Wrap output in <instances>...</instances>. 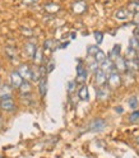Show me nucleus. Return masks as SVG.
I'll use <instances>...</instances> for the list:
<instances>
[{
    "mask_svg": "<svg viewBox=\"0 0 139 158\" xmlns=\"http://www.w3.org/2000/svg\"><path fill=\"white\" fill-rule=\"evenodd\" d=\"M78 96H79V98H81L82 101H88V98H89L88 88L86 85H82L81 89H79V92H78Z\"/></svg>",
    "mask_w": 139,
    "mask_h": 158,
    "instance_id": "6ab92c4d",
    "label": "nucleus"
},
{
    "mask_svg": "<svg viewBox=\"0 0 139 158\" xmlns=\"http://www.w3.org/2000/svg\"><path fill=\"white\" fill-rule=\"evenodd\" d=\"M19 91H21L22 94H29L32 91V88H31V84H29L28 81H23V83L21 84V87H19Z\"/></svg>",
    "mask_w": 139,
    "mask_h": 158,
    "instance_id": "a211bd4d",
    "label": "nucleus"
},
{
    "mask_svg": "<svg viewBox=\"0 0 139 158\" xmlns=\"http://www.w3.org/2000/svg\"><path fill=\"white\" fill-rule=\"evenodd\" d=\"M87 70H86V68L82 65V64H79L77 66V83H84L87 81Z\"/></svg>",
    "mask_w": 139,
    "mask_h": 158,
    "instance_id": "20e7f679",
    "label": "nucleus"
},
{
    "mask_svg": "<svg viewBox=\"0 0 139 158\" xmlns=\"http://www.w3.org/2000/svg\"><path fill=\"white\" fill-rule=\"evenodd\" d=\"M75 84H77V82H69V84H68V93H73L74 92Z\"/></svg>",
    "mask_w": 139,
    "mask_h": 158,
    "instance_id": "2f4dec72",
    "label": "nucleus"
},
{
    "mask_svg": "<svg viewBox=\"0 0 139 158\" xmlns=\"http://www.w3.org/2000/svg\"><path fill=\"white\" fill-rule=\"evenodd\" d=\"M130 123L132 124H138L139 123V111H134L130 115Z\"/></svg>",
    "mask_w": 139,
    "mask_h": 158,
    "instance_id": "c85d7f7f",
    "label": "nucleus"
},
{
    "mask_svg": "<svg viewBox=\"0 0 139 158\" xmlns=\"http://www.w3.org/2000/svg\"><path fill=\"white\" fill-rule=\"evenodd\" d=\"M120 52H121V46L120 45H115L114 47H112V50L110 51V55H108V59H110L111 61H114V60H116V59L120 56Z\"/></svg>",
    "mask_w": 139,
    "mask_h": 158,
    "instance_id": "ddd939ff",
    "label": "nucleus"
},
{
    "mask_svg": "<svg viewBox=\"0 0 139 158\" xmlns=\"http://www.w3.org/2000/svg\"><path fill=\"white\" fill-rule=\"evenodd\" d=\"M125 66L129 72H133V73L139 70V65H138L137 60H125Z\"/></svg>",
    "mask_w": 139,
    "mask_h": 158,
    "instance_id": "2eb2a0df",
    "label": "nucleus"
},
{
    "mask_svg": "<svg viewBox=\"0 0 139 158\" xmlns=\"http://www.w3.org/2000/svg\"><path fill=\"white\" fill-rule=\"evenodd\" d=\"M115 17L117 19H120V21H126V19L130 17V12H129L128 9H120V10H117L115 13Z\"/></svg>",
    "mask_w": 139,
    "mask_h": 158,
    "instance_id": "dca6fc26",
    "label": "nucleus"
},
{
    "mask_svg": "<svg viewBox=\"0 0 139 158\" xmlns=\"http://www.w3.org/2000/svg\"><path fill=\"white\" fill-rule=\"evenodd\" d=\"M96 93H97V98L101 101L108 100V97H110V91H108V88H106V87H100Z\"/></svg>",
    "mask_w": 139,
    "mask_h": 158,
    "instance_id": "9d476101",
    "label": "nucleus"
},
{
    "mask_svg": "<svg viewBox=\"0 0 139 158\" xmlns=\"http://www.w3.org/2000/svg\"><path fill=\"white\" fill-rule=\"evenodd\" d=\"M46 68H47V69H46V73H51V72L54 70V68H55V63H54V61H50Z\"/></svg>",
    "mask_w": 139,
    "mask_h": 158,
    "instance_id": "473e14b6",
    "label": "nucleus"
},
{
    "mask_svg": "<svg viewBox=\"0 0 139 158\" xmlns=\"http://www.w3.org/2000/svg\"><path fill=\"white\" fill-rule=\"evenodd\" d=\"M100 69L105 73V74H111L115 72V65H114V61H111L110 59H106V60L101 64Z\"/></svg>",
    "mask_w": 139,
    "mask_h": 158,
    "instance_id": "423d86ee",
    "label": "nucleus"
},
{
    "mask_svg": "<svg viewBox=\"0 0 139 158\" xmlns=\"http://www.w3.org/2000/svg\"><path fill=\"white\" fill-rule=\"evenodd\" d=\"M6 97H12V87L3 84L0 85V98H6Z\"/></svg>",
    "mask_w": 139,
    "mask_h": 158,
    "instance_id": "f8f14e48",
    "label": "nucleus"
},
{
    "mask_svg": "<svg viewBox=\"0 0 139 158\" xmlns=\"http://www.w3.org/2000/svg\"><path fill=\"white\" fill-rule=\"evenodd\" d=\"M137 142H138V143H139V136H138V138H137Z\"/></svg>",
    "mask_w": 139,
    "mask_h": 158,
    "instance_id": "e433bc0d",
    "label": "nucleus"
},
{
    "mask_svg": "<svg viewBox=\"0 0 139 158\" xmlns=\"http://www.w3.org/2000/svg\"><path fill=\"white\" fill-rule=\"evenodd\" d=\"M95 40H96V42L100 45L102 41H103V33L102 32H100V31H97V32H95Z\"/></svg>",
    "mask_w": 139,
    "mask_h": 158,
    "instance_id": "c756f323",
    "label": "nucleus"
},
{
    "mask_svg": "<svg viewBox=\"0 0 139 158\" xmlns=\"http://www.w3.org/2000/svg\"><path fill=\"white\" fill-rule=\"evenodd\" d=\"M129 45H130V48H133V50H135V51L139 50V41L137 37H132L129 40Z\"/></svg>",
    "mask_w": 139,
    "mask_h": 158,
    "instance_id": "b1692460",
    "label": "nucleus"
},
{
    "mask_svg": "<svg viewBox=\"0 0 139 158\" xmlns=\"http://www.w3.org/2000/svg\"><path fill=\"white\" fill-rule=\"evenodd\" d=\"M86 9H87V5L84 2H82V0H79V2L73 4V12L77 14H82L83 12H86Z\"/></svg>",
    "mask_w": 139,
    "mask_h": 158,
    "instance_id": "9b49d317",
    "label": "nucleus"
},
{
    "mask_svg": "<svg viewBox=\"0 0 139 158\" xmlns=\"http://www.w3.org/2000/svg\"><path fill=\"white\" fill-rule=\"evenodd\" d=\"M128 10L129 12H138L139 10V3L138 2H134V3H130L129 4V6H128Z\"/></svg>",
    "mask_w": 139,
    "mask_h": 158,
    "instance_id": "cd10ccee",
    "label": "nucleus"
},
{
    "mask_svg": "<svg viewBox=\"0 0 139 158\" xmlns=\"http://www.w3.org/2000/svg\"><path fill=\"white\" fill-rule=\"evenodd\" d=\"M18 74L22 77L23 81H29L31 79V68L27 64H22L18 68Z\"/></svg>",
    "mask_w": 139,
    "mask_h": 158,
    "instance_id": "39448f33",
    "label": "nucleus"
},
{
    "mask_svg": "<svg viewBox=\"0 0 139 158\" xmlns=\"http://www.w3.org/2000/svg\"><path fill=\"white\" fill-rule=\"evenodd\" d=\"M23 83L22 77L18 74V72H12L11 73V84L13 88H19L21 84Z\"/></svg>",
    "mask_w": 139,
    "mask_h": 158,
    "instance_id": "6e6552de",
    "label": "nucleus"
},
{
    "mask_svg": "<svg viewBox=\"0 0 139 158\" xmlns=\"http://www.w3.org/2000/svg\"><path fill=\"white\" fill-rule=\"evenodd\" d=\"M45 10L48 12V13H56V12L60 10V6H59L57 4H55V3H48V4L45 5Z\"/></svg>",
    "mask_w": 139,
    "mask_h": 158,
    "instance_id": "aec40b11",
    "label": "nucleus"
},
{
    "mask_svg": "<svg viewBox=\"0 0 139 158\" xmlns=\"http://www.w3.org/2000/svg\"><path fill=\"white\" fill-rule=\"evenodd\" d=\"M38 0H22V3L24 5H32V4H36Z\"/></svg>",
    "mask_w": 139,
    "mask_h": 158,
    "instance_id": "72a5a7b5",
    "label": "nucleus"
},
{
    "mask_svg": "<svg viewBox=\"0 0 139 158\" xmlns=\"http://www.w3.org/2000/svg\"><path fill=\"white\" fill-rule=\"evenodd\" d=\"M93 57H95V61H96L97 64H102V63L106 60V55H105V52L101 51V50H98V52H97Z\"/></svg>",
    "mask_w": 139,
    "mask_h": 158,
    "instance_id": "412c9836",
    "label": "nucleus"
},
{
    "mask_svg": "<svg viewBox=\"0 0 139 158\" xmlns=\"http://www.w3.org/2000/svg\"><path fill=\"white\" fill-rule=\"evenodd\" d=\"M137 56H138V52L129 47L128 51H126V59L125 60H137Z\"/></svg>",
    "mask_w": 139,
    "mask_h": 158,
    "instance_id": "5701e85b",
    "label": "nucleus"
},
{
    "mask_svg": "<svg viewBox=\"0 0 139 158\" xmlns=\"http://www.w3.org/2000/svg\"><path fill=\"white\" fill-rule=\"evenodd\" d=\"M116 112L121 114V112H123V107H120V106H119V107H116Z\"/></svg>",
    "mask_w": 139,
    "mask_h": 158,
    "instance_id": "f704fd0d",
    "label": "nucleus"
},
{
    "mask_svg": "<svg viewBox=\"0 0 139 158\" xmlns=\"http://www.w3.org/2000/svg\"><path fill=\"white\" fill-rule=\"evenodd\" d=\"M0 107H2V110L6 111V112H12L15 110V103H14L12 97H6V98H2V101H0Z\"/></svg>",
    "mask_w": 139,
    "mask_h": 158,
    "instance_id": "f257e3e1",
    "label": "nucleus"
},
{
    "mask_svg": "<svg viewBox=\"0 0 139 158\" xmlns=\"http://www.w3.org/2000/svg\"><path fill=\"white\" fill-rule=\"evenodd\" d=\"M89 70L93 72V73H96L97 70H100V64H97L96 61L92 63V64H89Z\"/></svg>",
    "mask_w": 139,
    "mask_h": 158,
    "instance_id": "7c9ffc66",
    "label": "nucleus"
},
{
    "mask_svg": "<svg viewBox=\"0 0 139 158\" xmlns=\"http://www.w3.org/2000/svg\"><path fill=\"white\" fill-rule=\"evenodd\" d=\"M95 82H96V84L98 87H103L106 84V82H107V77H106V74L101 70V69L95 73Z\"/></svg>",
    "mask_w": 139,
    "mask_h": 158,
    "instance_id": "0eeeda50",
    "label": "nucleus"
},
{
    "mask_svg": "<svg viewBox=\"0 0 139 158\" xmlns=\"http://www.w3.org/2000/svg\"><path fill=\"white\" fill-rule=\"evenodd\" d=\"M98 50H100V48H98L97 46H88L87 47V54L89 55V56H95L97 52H98Z\"/></svg>",
    "mask_w": 139,
    "mask_h": 158,
    "instance_id": "a878e982",
    "label": "nucleus"
},
{
    "mask_svg": "<svg viewBox=\"0 0 139 158\" xmlns=\"http://www.w3.org/2000/svg\"><path fill=\"white\" fill-rule=\"evenodd\" d=\"M33 61L36 63V64H41L42 63V50H41V48H38L37 47V50H36V52H35V55H33Z\"/></svg>",
    "mask_w": 139,
    "mask_h": 158,
    "instance_id": "4be33fe9",
    "label": "nucleus"
},
{
    "mask_svg": "<svg viewBox=\"0 0 139 158\" xmlns=\"http://www.w3.org/2000/svg\"><path fill=\"white\" fill-rule=\"evenodd\" d=\"M114 65H115V72L116 73H124L126 72V66H125V59L119 56L116 60H114Z\"/></svg>",
    "mask_w": 139,
    "mask_h": 158,
    "instance_id": "1a4fd4ad",
    "label": "nucleus"
},
{
    "mask_svg": "<svg viewBox=\"0 0 139 158\" xmlns=\"http://www.w3.org/2000/svg\"><path fill=\"white\" fill-rule=\"evenodd\" d=\"M38 91H40V94L41 96H45L46 92H47V81H46V77L41 78L38 81Z\"/></svg>",
    "mask_w": 139,
    "mask_h": 158,
    "instance_id": "4468645a",
    "label": "nucleus"
},
{
    "mask_svg": "<svg viewBox=\"0 0 139 158\" xmlns=\"http://www.w3.org/2000/svg\"><path fill=\"white\" fill-rule=\"evenodd\" d=\"M137 63H138V65H139V54H138V56H137Z\"/></svg>",
    "mask_w": 139,
    "mask_h": 158,
    "instance_id": "c9c22d12",
    "label": "nucleus"
},
{
    "mask_svg": "<svg viewBox=\"0 0 139 158\" xmlns=\"http://www.w3.org/2000/svg\"><path fill=\"white\" fill-rule=\"evenodd\" d=\"M54 44H55V41H53V40H47V41H45V44H44L45 51H53L54 50Z\"/></svg>",
    "mask_w": 139,
    "mask_h": 158,
    "instance_id": "393cba45",
    "label": "nucleus"
},
{
    "mask_svg": "<svg viewBox=\"0 0 139 158\" xmlns=\"http://www.w3.org/2000/svg\"><path fill=\"white\" fill-rule=\"evenodd\" d=\"M82 2H83V0H82Z\"/></svg>",
    "mask_w": 139,
    "mask_h": 158,
    "instance_id": "4c0bfd02",
    "label": "nucleus"
},
{
    "mask_svg": "<svg viewBox=\"0 0 139 158\" xmlns=\"http://www.w3.org/2000/svg\"><path fill=\"white\" fill-rule=\"evenodd\" d=\"M107 83H108V87L111 88V89H115V88H119L121 84V78H120V74L114 72L110 74V77H108L107 79Z\"/></svg>",
    "mask_w": 139,
    "mask_h": 158,
    "instance_id": "f03ea898",
    "label": "nucleus"
},
{
    "mask_svg": "<svg viewBox=\"0 0 139 158\" xmlns=\"http://www.w3.org/2000/svg\"><path fill=\"white\" fill-rule=\"evenodd\" d=\"M24 50H26V52H27V55H28L29 57H33V55H35V52H36V50H37V46H36L33 42H27Z\"/></svg>",
    "mask_w": 139,
    "mask_h": 158,
    "instance_id": "f3484780",
    "label": "nucleus"
},
{
    "mask_svg": "<svg viewBox=\"0 0 139 158\" xmlns=\"http://www.w3.org/2000/svg\"><path fill=\"white\" fill-rule=\"evenodd\" d=\"M128 105H129V107H130V108H133V110H135V108H138V98L132 97L130 100L128 101Z\"/></svg>",
    "mask_w": 139,
    "mask_h": 158,
    "instance_id": "bb28decb",
    "label": "nucleus"
},
{
    "mask_svg": "<svg viewBox=\"0 0 139 158\" xmlns=\"http://www.w3.org/2000/svg\"><path fill=\"white\" fill-rule=\"evenodd\" d=\"M106 127V121L103 118H95V120L89 124V130L97 133V131H102Z\"/></svg>",
    "mask_w": 139,
    "mask_h": 158,
    "instance_id": "7ed1b4c3",
    "label": "nucleus"
}]
</instances>
